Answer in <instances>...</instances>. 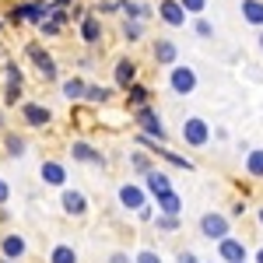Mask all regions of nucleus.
Instances as JSON below:
<instances>
[{
    "instance_id": "15",
    "label": "nucleus",
    "mask_w": 263,
    "mask_h": 263,
    "mask_svg": "<svg viewBox=\"0 0 263 263\" xmlns=\"http://www.w3.org/2000/svg\"><path fill=\"white\" fill-rule=\"evenodd\" d=\"M158 18L165 25H172V28H179V25H186V11H182L179 0H162L158 4Z\"/></svg>"
},
{
    "instance_id": "22",
    "label": "nucleus",
    "mask_w": 263,
    "mask_h": 263,
    "mask_svg": "<svg viewBox=\"0 0 263 263\" xmlns=\"http://www.w3.org/2000/svg\"><path fill=\"white\" fill-rule=\"evenodd\" d=\"M49 263H78V249L70 242H57L49 249Z\"/></svg>"
},
{
    "instance_id": "25",
    "label": "nucleus",
    "mask_w": 263,
    "mask_h": 263,
    "mask_svg": "<svg viewBox=\"0 0 263 263\" xmlns=\"http://www.w3.org/2000/svg\"><path fill=\"white\" fill-rule=\"evenodd\" d=\"M109 99H112V88H99V84L84 88V105H105Z\"/></svg>"
},
{
    "instance_id": "13",
    "label": "nucleus",
    "mask_w": 263,
    "mask_h": 263,
    "mask_svg": "<svg viewBox=\"0 0 263 263\" xmlns=\"http://www.w3.org/2000/svg\"><path fill=\"white\" fill-rule=\"evenodd\" d=\"M112 81H116V88H130V84L137 81V63L130 60V57H123V60H116V70H112Z\"/></svg>"
},
{
    "instance_id": "47",
    "label": "nucleus",
    "mask_w": 263,
    "mask_h": 263,
    "mask_svg": "<svg viewBox=\"0 0 263 263\" xmlns=\"http://www.w3.org/2000/svg\"><path fill=\"white\" fill-rule=\"evenodd\" d=\"M260 49H263V32H260Z\"/></svg>"
},
{
    "instance_id": "2",
    "label": "nucleus",
    "mask_w": 263,
    "mask_h": 263,
    "mask_svg": "<svg viewBox=\"0 0 263 263\" xmlns=\"http://www.w3.org/2000/svg\"><path fill=\"white\" fill-rule=\"evenodd\" d=\"M134 126L141 130L144 137H151V141H158V144L168 137V130H165V123H162V116H158L155 105H137V109H134Z\"/></svg>"
},
{
    "instance_id": "1",
    "label": "nucleus",
    "mask_w": 263,
    "mask_h": 263,
    "mask_svg": "<svg viewBox=\"0 0 263 263\" xmlns=\"http://www.w3.org/2000/svg\"><path fill=\"white\" fill-rule=\"evenodd\" d=\"M49 14H53L49 0H21L7 11V25H42Z\"/></svg>"
},
{
    "instance_id": "29",
    "label": "nucleus",
    "mask_w": 263,
    "mask_h": 263,
    "mask_svg": "<svg viewBox=\"0 0 263 263\" xmlns=\"http://www.w3.org/2000/svg\"><path fill=\"white\" fill-rule=\"evenodd\" d=\"M4 78H7V84H25V74L14 60H4Z\"/></svg>"
},
{
    "instance_id": "10",
    "label": "nucleus",
    "mask_w": 263,
    "mask_h": 263,
    "mask_svg": "<svg viewBox=\"0 0 263 263\" xmlns=\"http://www.w3.org/2000/svg\"><path fill=\"white\" fill-rule=\"evenodd\" d=\"M70 158L81 162V165H102V168H105L102 151L95 147V144H88V141H74V144H70Z\"/></svg>"
},
{
    "instance_id": "34",
    "label": "nucleus",
    "mask_w": 263,
    "mask_h": 263,
    "mask_svg": "<svg viewBox=\"0 0 263 263\" xmlns=\"http://www.w3.org/2000/svg\"><path fill=\"white\" fill-rule=\"evenodd\" d=\"M179 4L186 14H203V7H207V0H179Z\"/></svg>"
},
{
    "instance_id": "46",
    "label": "nucleus",
    "mask_w": 263,
    "mask_h": 263,
    "mask_svg": "<svg viewBox=\"0 0 263 263\" xmlns=\"http://www.w3.org/2000/svg\"><path fill=\"white\" fill-rule=\"evenodd\" d=\"M260 224H263V207H260Z\"/></svg>"
},
{
    "instance_id": "33",
    "label": "nucleus",
    "mask_w": 263,
    "mask_h": 263,
    "mask_svg": "<svg viewBox=\"0 0 263 263\" xmlns=\"http://www.w3.org/2000/svg\"><path fill=\"white\" fill-rule=\"evenodd\" d=\"M193 32H197L200 39H211V35H214V25H211L207 18H197L193 21Z\"/></svg>"
},
{
    "instance_id": "8",
    "label": "nucleus",
    "mask_w": 263,
    "mask_h": 263,
    "mask_svg": "<svg viewBox=\"0 0 263 263\" xmlns=\"http://www.w3.org/2000/svg\"><path fill=\"white\" fill-rule=\"evenodd\" d=\"M168 84H172V91H176V95H190V91L197 88V74H193V67L176 63V67H172V74H168Z\"/></svg>"
},
{
    "instance_id": "28",
    "label": "nucleus",
    "mask_w": 263,
    "mask_h": 263,
    "mask_svg": "<svg viewBox=\"0 0 263 263\" xmlns=\"http://www.w3.org/2000/svg\"><path fill=\"white\" fill-rule=\"evenodd\" d=\"M144 35V21H130V18H123V39L126 42H137Z\"/></svg>"
},
{
    "instance_id": "14",
    "label": "nucleus",
    "mask_w": 263,
    "mask_h": 263,
    "mask_svg": "<svg viewBox=\"0 0 263 263\" xmlns=\"http://www.w3.org/2000/svg\"><path fill=\"white\" fill-rule=\"evenodd\" d=\"M200 232L207 235V239H224L228 235V218H221V214H203L200 218Z\"/></svg>"
},
{
    "instance_id": "9",
    "label": "nucleus",
    "mask_w": 263,
    "mask_h": 263,
    "mask_svg": "<svg viewBox=\"0 0 263 263\" xmlns=\"http://www.w3.org/2000/svg\"><path fill=\"white\" fill-rule=\"evenodd\" d=\"M39 179L46 182V186H57V190H63V186H67V165L57 162V158H46V162L39 165Z\"/></svg>"
},
{
    "instance_id": "45",
    "label": "nucleus",
    "mask_w": 263,
    "mask_h": 263,
    "mask_svg": "<svg viewBox=\"0 0 263 263\" xmlns=\"http://www.w3.org/2000/svg\"><path fill=\"white\" fill-rule=\"evenodd\" d=\"M0 263H18V260H0Z\"/></svg>"
},
{
    "instance_id": "30",
    "label": "nucleus",
    "mask_w": 263,
    "mask_h": 263,
    "mask_svg": "<svg viewBox=\"0 0 263 263\" xmlns=\"http://www.w3.org/2000/svg\"><path fill=\"white\" fill-rule=\"evenodd\" d=\"M155 224H158L162 232H176V228H179V214H158Z\"/></svg>"
},
{
    "instance_id": "17",
    "label": "nucleus",
    "mask_w": 263,
    "mask_h": 263,
    "mask_svg": "<svg viewBox=\"0 0 263 263\" xmlns=\"http://www.w3.org/2000/svg\"><path fill=\"white\" fill-rule=\"evenodd\" d=\"M84 88H88V81H84L81 74H74V78H67V81H60V91H63V99L67 102H84Z\"/></svg>"
},
{
    "instance_id": "19",
    "label": "nucleus",
    "mask_w": 263,
    "mask_h": 263,
    "mask_svg": "<svg viewBox=\"0 0 263 263\" xmlns=\"http://www.w3.org/2000/svg\"><path fill=\"white\" fill-rule=\"evenodd\" d=\"M155 207H158V214H179L182 211V200L176 197V190H165L155 197Z\"/></svg>"
},
{
    "instance_id": "23",
    "label": "nucleus",
    "mask_w": 263,
    "mask_h": 263,
    "mask_svg": "<svg viewBox=\"0 0 263 263\" xmlns=\"http://www.w3.org/2000/svg\"><path fill=\"white\" fill-rule=\"evenodd\" d=\"M176 57H179L176 42H168V39H158V42H155V63H176Z\"/></svg>"
},
{
    "instance_id": "4",
    "label": "nucleus",
    "mask_w": 263,
    "mask_h": 263,
    "mask_svg": "<svg viewBox=\"0 0 263 263\" xmlns=\"http://www.w3.org/2000/svg\"><path fill=\"white\" fill-rule=\"evenodd\" d=\"M21 120L28 130H46L49 123H53V112H49V105H42V102H21L18 105Z\"/></svg>"
},
{
    "instance_id": "31",
    "label": "nucleus",
    "mask_w": 263,
    "mask_h": 263,
    "mask_svg": "<svg viewBox=\"0 0 263 263\" xmlns=\"http://www.w3.org/2000/svg\"><path fill=\"white\" fill-rule=\"evenodd\" d=\"M4 105H21V84H7L4 88Z\"/></svg>"
},
{
    "instance_id": "38",
    "label": "nucleus",
    "mask_w": 263,
    "mask_h": 263,
    "mask_svg": "<svg viewBox=\"0 0 263 263\" xmlns=\"http://www.w3.org/2000/svg\"><path fill=\"white\" fill-rule=\"evenodd\" d=\"M7 200H11V186L7 179H0V207H7Z\"/></svg>"
},
{
    "instance_id": "24",
    "label": "nucleus",
    "mask_w": 263,
    "mask_h": 263,
    "mask_svg": "<svg viewBox=\"0 0 263 263\" xmlns=\"http://www.w3.org/2000/svg\"><path fill=\"white\" fill-rule=\"evenodd\" d=\"M242 18L249 25L263 28V0H242Z\"/></svg>"
},
{
    "instance_id": "27",
    "label": "nucleus",
    "mask_w": 263,
    "mask_h": 263,
    "mask_svg": "<svg viewBox=\"0 0 263 263\" xmlns=\"http://www.w3.org/2000/svg\"><path fill=\"white\" fill-rule=\"evenodd\" d=\"M130 165H134L141 176H147V172L155 168V162H151V155H147V151H134V155H130Z\"/></svg>"
},
{
    "instance_id": "26",
    "label": "nucleus",
    "mask_w": 263,
    "mask_h": 263,
    "mask_svg": "<svg viewBox=\"0 0 263 263\" xmlns=\"http://www.w3.org/2000/svg\"><path fill=\"white\" fill-rule=\"evenodd\" d=\"M246 172L253 179H263V151H249L246 155Z\"/></svg>"
},
{
    "instance_id": "39",
    "label": "nucleus",
    "mask_w": 263,
    "mask_h": 263,
    "mask_svg": "<svg viewBox=\"0 0 263 263\" xmlns=\"http://www.w3.org/2000/svg\"><path fill=\"white\" fill-rule=\"evenodd\" d=\"M109 263H134V260H130V253H123V249H116V253L109 256Z\"/></svg>"
},
{
    "instance_id": "21",
    "label": "nucleus",
    "mask_w": 263,
    "mask_h": 263,
    "mask_svg": "<svg viewBox=\"0 0 263 263\" xmlns=\"http://www.w3.org/2000/svg\"><path fill=\"white\" fill-rule=\"evenodd\" d=\"M147 102H151V91H147V84L134 81L130 88H126V105H130V109H137V105H147Z\"/></svg>"
},
{
    "instance_id": "42",
    "label": "nucleus",
    "mask_w": 263,
    "mask_h": 263,
    "mask_svg": "<svg viewBox=\"0 0 263 263\" xmlns=\"http://www.w3.org/2000/svg\"><path fill=\"white\" fill-rule=\"evenodd\" d=\"M74 0H49V7H70Z\"/></svg>"
},
{
    "instance_id": "43",
    "label": "nucleus",
    "mask_w": 263,
    "mask_h": 263,
    "mask_svg": "<svg viewBox=\"0 0 263 263\" xmlns=\"http://www.w3.org/2000/svg\"><path fill=\"white\" fill-rule=\"evenodd\" d=\"M256 263H263V249H260V253H256Z\"/></svg>"
},
{
    "instance_id": "7",
    "label": "nucleus",
    "mask_w": 263,
    "mask_h": 263,
    "mask_svg": "<svg viewBox=\"0 0 263 263\" xmlns=\"http://www.w3.org/2000/svg\"><path fill=\"white\" fill-rule=\"evenodd\" d=\"M60 207H63V214H70V218H84V214H88V197H84L81 190L63 186L60 190Z\"/></svg>"
},
{
    "instance_id": "18",
    "label": "nucleus",
    "mask_w": 263,
    "mask_h": 263,
    "mask_svg": "<svg viewBox=\"0 0 263 263\" xmlns=\"http://www.w3.org/2000/svg\"><path fill=\"white\" fill-rule=\"evenodd\" d=\"M144 186H147V197H158V193H165V190H172V179L165 176L162 168H151V172L144 176Z\"/></svg>"
},
{
    "instance_id": "5",
    "label": "nucleus",
    "mask_w": 263,
    "mask_h": 263,
    "mask_svg": "<svg viewBox=\"0 0 263 263\" xmlns=\"http://www.w3.org/2000/svg\"><path fill=\"white\" fill-rule=\"evenodd\" d=\"M182 141L190 144V147H203V144L211 141V126L200 116H190V120L182 123Z\"/></svg>"
},
{
    "instance_id": "20",
    "label": "nucleus",
    "mask_w": 263,
    "mask_h": 263,
    "mask_svg": "<svg viewBox=\"0 0 263 263\" xmlns=\"http://www.w3.org/2000/svg\"><path fill=\"white\" fill-rule=\"evenodd\" d=\"M4 151H7V158H21V155L28 151V144H25V137H21V134L4 130Z\"/></svg>"
},
{
    "instance_id": "44",
    "label": "nucleus",
    "mask_w": 263,
    "mask_h": 263,
    "mask_svg": "<svg viewBox=\"0 0 263 263\" xmlns=\"http://www.w3.org/2000/svg\"><path fill=\"white\" fill-rule=\"evenodd\" d=\"M0 130H4V112H0Z\"/></svg>"
},
{
    "instance_id": "16",
    "label": "nucleus",
    "mask_w": 263,
    "mask_h": 263,
    "mask_svg": "<svg viewBox=\"0 0 263 263\" xmlns=\"http://www.w3.org/2000/svg\"><path fill=\"white\" fill-rule=\"evenodd\" d=\"M218 253H221V260H224V263H239V260H246V246L239 242V239H232V235L218 239Z\"/></svg>"
},
{
    "instance_id": "35",
    "label": "nucleus",
    "mask_w": 263,
    "mask_h": 263,
    "mask_svg": "<svg viewBox=\"0 0 263 263\" xmlns=\"http://www.w3.org/2000/svg\"><path fill=\"white\" fill-rule=\"evenodd\" d=\"M134 263H162V256H158L155 249H141V253L134 256Z\"/></svg>"
},
{
    "instance_id": "37",
    "label": "nucleus",
    "mask_w": 263,
    "mask_h": 263,
    "mask_svg": "<svg viewBox=\"0 0 263 263\" xmlns=\"http://www.w3.org/2000/svg\"><path fill=\"white\" fill-rule=\"evenodd\" d=\"M151 218H155V207H151V203H144L141 211H137V221H151Z\"/></svg>"
},
{
    "instance_id": "40",
    "label": "nucleus",
    "mask_w": 263,
    "mask_h": 263,
    "mask_svg": "<svg viewBox=\"0 0 263 263\" xmlns=\"http://www.w3.org/2000/svg\"><path fill=\"white\" fill-rule=\"evenodd\" d=\"M176 263H197V256H193V253H179V256H176Z\"/></svg>"
},
{
    "instance_id": "48",
    "label": "nucleus",
    "mask_w": 263,
    "mask_h": 263,
    "mask_svg": "<svg viewBox=\"0 0 263 263\" xmlns=\"http://www.w3.org/2000/svg\"><path fill=\"white\" fill-rule=\"evenodd\" d=\"M239 263H246V260H239Z\"/></svg>"
},
{
    "instance_id": "11",
    "label": "nucleus",
    "mask_w": 263,
    "mask_h": 263,
    "mask_svg": "<svg viewBox=\"0 0 263 263\" xmlns=\"http://www.w3.org/2000/svg\"><path fill=\"white\" fill-rule=\"evenodd\" d=\"M116 197H120V207H126V211H141L144 203H147V193H144L137 182H123Z\"/></svg>"
},
{
    "instance_id": "6",
    "label": "nucleus",
    "mask_w": 263,
    "mask_h": 263,
    "mask_svg": "<svg viewBox=\"0 0 263 263\" xmlns=\"http://www.w3.org/2000/svg\"><path fill=\"white\" fill-rule=\"evenodd\" d=\"M102 14H95V11H88L81 21H78V35H81V42L84 46H99L102 42Z\"/></svg>"
},
{
    "instance_id": "12",
    "label": "nucleus",
    "mask_w": 263,
    "mask_h": 263,
    "mask_svg": "<svg viewBox=\"0 0 263 263\" xmlns=\"http://www.w3.org/2000/svg\"><path fill=\"white\" fill-rule=\"evenodd\" d=\"M25 253H28V242H25V235L11 232V235H4V239H0V256H4V260H21Z\"/></svg>"
},
{
    "instance_id": "41",
    "label": "nucleus",
    "mask_w": 263,
    "mask_h": 263,
    "mask_svg": "<svg viewBox=\"0 0 263 263\" xmlns=\"http://www.w3.org/2000/svg\"><path fill=\"white\" fill-rule=\"evenodd\" d=\"M11 221V211H7V207H0V224H7Z\"/></svg>"
},
{
    "instance_id": "3",
    "label": "nucleus",
    "mask_w": 263,
    "mask_h": 263,
    "mask_svg": "<svg viewBox=\"0 0 263 263\" xmlns=\"http://www.w3.org/2000/svg\"><path fill=\"white\" fill-rule=\"evenodd\" d=\"M25 57L32 60V67L42 74V81H60V70H57V60L46 53L42 42H25Z\"/></svg>"
},
{
    "instance_id": "32",
    "label": "nucleus",
    "mask_w": 263,
    "mask_h": 263,
    "mask_svg": "<svg viewBox=\"0 0 263 263\" xmlns=\"http://www.w3.org/2000/svg\"><path fill=\"white\" fill-rule=\"evenodd\" d=\"M39 32H42V35H46V39H57V35H60V32H63V25H57V21H53V18H46V21H42V25H39Z\"/></svg>"
},
{
    "instance_id": "36",
    "label": "nucleus",
    "mask_w": 263,
    "mask_h": 263,
    "mask_svg": "<svg viewBox=\"0 0 263 263\" xmlns=\"http://www.w3.org/2000/svg\"><path fill=\"white\" fill-rule=\"evenodd\" d=\"M116 11H120V0H102L95 7V14H116Z\"/></svg>"
}]
</instances>
